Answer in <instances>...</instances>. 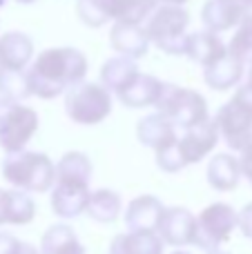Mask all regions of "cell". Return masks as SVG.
Instances as JSON below:
<instances>
[{
	"label": "cell",
	"instance_id": "cell-1",
	"mask_svg": "<svg viewBox=\"0 0 252 254\" xmlns=\"http://www.w3.org/2000/svg\"><path fill=\"white\" fill-rule=\"evenodd\" d=\"M31 96L43 101L65 94L87 76V58L74 47H52L38 54L31 67L25 71Z\"/></svg>",
	"mask_w": 252,
	"mask_h": 254
},
{
	"label": "cell",
	"instance_id": "cell-2",
	"mask_svg": "<svg viewBox=\"0 0 252 254\" xmlns=\"http://www.w3.org/2000/svg\"><path fill=\"white\" fill-rule=\"evenodd\" d=\"M2 179L25 192H47L56 181V165L47 154L18 149L9 152L0 163Z\"/></svg>",
	"mask_w": 252,
	"mask_h": 254
},
{
	"label": "cell",
	"instance_id": "cell-3",
	"mask_svg": "<svg viewBox=\"0 0 252 254\" xmlns=\"http://www.w3.org/2000/svg\"><path fill=\"white\" fill-rule=\"evenodd\" d=\"M190 27V13L183 4H156L145 18V34L150 45H156L168 56L186 54V38Z\"/></svg>",
	"mask_w": 252,
	"mask_h": 254
},
{
	"label": "cell",
	"instance_id": "cell-4",
	"mask_svg": "<svg viewBox=\"0 0 252 254\" xmlns=\"http://www.w3.org/2000/svg\"><path fill=\"white\" fill-rule=\"evenodd\" d=\"M112 92L101 83H76L65 92V112L78 125H98L112 114Z\"/></svg>",
	"mask_w": 252,
	"mask_h": 254
},
{
	"label": "cell",
	"instance_id": "cell-5",
	"mask_svg": "<svg viewBox=\"0 0 252 254\" xmlns=\"http://www.w3.org/2000/svg\"><path fill=\"white\" fill-rule=\"evenodd\" d=\"M156 112L170 119L177 129H188L208 119V103L199 92L188 87H179L172 83H163L161 94L154 103Z\"/></svg>",
	"mask_w": 252,
	"mask_h": 254
},
{
	"label": "cell",
	"instance_id": "cell-6",
	"mask_svg": "<svg viewBox=\"0 0 252 254\" xmlns=\"http://www.w3.org/2000/svg\"><path fill=\"white\" fill-rule=\"evenodd\" d=\"M38 127L40 119L31 107L0 98V147L7 154L25 149Z\"/></svg>",
	"mask_w": 252,
	"mask_h": 254
},
{
	"label": "cell",
	"instance_id": "cell-7",
	"mask_svg": "<svg viewBox=\"0 0 252 254\" xmlns=\"http://www.w3.org/2000/svg\"><path fill=\"white\" fill-rule=\"evenodd\" d=\"M237 212L228 203H212L208 205L196 219L194 246L201 250H217L221 243L230 241L237 228Z\"/></svg>",
	"mask_w": 252,
	"mask_h": 254
},
{
	"label": "cell",
	"instance_id": "cell-8",
	"mask_svg": "<svg viewBox=\"0 0 252 254\" xmlns=\"http://www.w3.org/2000/svg\"><path fill=\"white\" fill-rule=\"evenodd\" d=\"M214 123L226 145L235 152H241L252 143V114L237 101H228L226 105L219 107Z\"/></svg>",
	"mask_w": 252,
	"mask_h": 254
},
{
	"label": "cell",
	"instance_id": "cell-9",
	"mask_svg": "<svg viewBox=\"0 0 252 254\" xmlns=\"http://www.w3.org/2000/svg\"><path fill=\"white\" fill-rule=\"evenodd\" d=\"M217 143H219V127L214 121L205 119L199 125H192L188 129H183V136L177 138V149L188 167L203 161L217 147Z\"/></svg>",
	"mask_w": 252,
	"mask_h": 254
},
{
	"label": "cell",
	"instance_id": "cell-10",
	"mask_svg": "<svg viewBox=\"0 0 252 254\" xmlns=\"http://www.w3.org/2000/svg\"><path fill=\"white\" fill-rule=\"evenodd\" d=\"M89 201V183L76 179H56L52 185V212L61 219H76Z\"/></svg>",
	"mask_w": 252,
	"mask_h": 254
},
{
	"label": "cell",
	"instance_id": "cell-11",
	"mask_svg": "<svg viewBox=\"0 0 252 254\" xmlns=\"http://www.w3.org/2000/svg\"><path fill=\"white\" fill-rule=\"evenodd\" d=\"M194 232H196V216L186 207H165L161 214L159 228L156 234L161 237V241L165 246L183 248L194 243Z\"/></svg>",
	"mask_w": 252,
	"mask_h": 254
},
{
	"label": "cell",
	"instance_id": "cell-12",
	"mask_svg": "<svg viewBox=\"0 0 252 254\" xmlns=\"http://www.w3.org/2000/svg\"><path fill=\"white\" fill-rule=\"evenodd\" d=\"M250 13V7L244 0H205L201 9V22L205 29L221 34L237 27Z\"/></svg>",
	"mask_w": 252,
	"mask_h": 254
},
{
	"label": "cell",
	"instance_id": "cell-13",
	"mask_svg": "<svg viewBox=\"0 0 252 254\" xmlns=\"http://www.w3.org/2000/svg\"><path fill=\"white\" fill-rule=\"evenodd\" d=\"M163 203L152 194H141L132 198L125 210V225L129 232H156L161 214H163Z\"/></svg>",
	"mask_w": 252,
	"mask_h": 254
},
{
	"label": "cell",
	"instance_id": "cell-14",
	"mask_svg": "<svg viewBox=\"0 0 252 254\" xmlns=\"http://www.w3.org/2000/svg\"><path fill=\"white\" fill-rule=\"evenodd\" d=\"M110 45L121 56H129L134 61L150 52V38L145 29L143 25H134V22H114V27L110 29Z\"/></svg>",
	"mask_w": 252,
	"mask_h": 254
},
{
	"label": "cell",
	"instance_id": "cell-15",
	"mask_svg": "<svg viewBox=\"0 0 252 254\" xmlns=\"http://www.w3.org/2000/svg\"><path fill=\"white\" fill-rule=\"evenodd\" d=\"M136 138L141 145L159 152V149H165L172 143H177V125L170 119H165L163 114L154 112L150 116H143L136 123Z\"/></svg>",
	"mask_w": 252,
	"mask_h": 254
},
{
	"label": "cell",
	"instance_id": "cell-16",
	"mask_svg": "<svg viewBox=\"0 0 252 254\" xmlns=\"http://www.w3.org/2000/svg\"><path fill=\"white\" fill-rule=\"evenodd\" d=\"M34 58V40L22 31L0 36V69L22 71Z\"/></svg>",
	"mask_w": 252,
	"mask_h": 254
},
{
	"label": "cell",
	"instance_id": "cell-17",
	"mask_svg": "<svg viewBox=\"0 0 252 254\" xmlns=\"http://www.w3.org/2000/svg\"><path fill=\"white\" fill-rule=\"evenodd\" d=\"M226 54H228L226 43H223V40L219 38V34H214V31L203 29V31H192V34H188L186 54H183V56L194 61L196 65L208 67V65H212V63H217L219 58H223Z\"/></svg>",
	"mask_w": 252,
	"mask_h": 254
},
{
	"label": "cell",
	"instance_id": "cell-18",
	"mask_svg": "<svg viewBox=\"0 0 252 254\" xmlns=\"http://www.w3.org/2000/svg\"><path fill=\"white\" fill-rule=\"evenodd\" d=\"M161 87H163V80H159L152 74H141V71H138L116 96H119V101L123 103L125 107L141 110V107L154 105L161 94Z\"/></svg>",
	"mask_w": 252,
	"mask_h": 254
},
{
	"label": "cell",
	"instance_id": "cell-19",
	"mask_svg": "<svg viewBox=\"0 0 252 254\" xmlns=\"http://www.w3.org/2000/svg\"><path fill=\"white\" fill-rule=\"evenodd\" d=\"M241 76H244V63H239L232 54H226L217 63L203 67V80L214 92L232 89L235 85H239Z\"/></svg>",
	"mask_w": 252,
	"mask_h": 254
},
{
	"label": "cell",
	"instance_id": "cell-20",
	"mask_svg": "<svg viewBox=\"0 0 252 254\" xmlns=\"http://www.w3.org/2000/svg\"><path fill=\"white\" fill-rule=\"evenodd\" d=\"M163 246L156 232H125L112 239L107 254H163Z\"/></svg>",
	"mask_w": 252,
	"mask_h": 254
},
{
	"label": "cell",
	"instance_id": "cell-21",
	"mask_svg": "<svg viewBox=\"0 0 252 254\" xmlns=\"http://www.w3.org/2000/svg\"><path fill=\"white\" fill-rule=\"evenodd\" d=\"M205 179L219 192L237 190L241 179L239 158H235L232 154H217V156H212V161L208 163V170H205Z\"/></svg>",
	"mask_w": 252,
	"mask_h": 254
},
{
	"label": "cell",
	"instance_id": "cell-22",
	"mask_svg": "<svg viewBox=\"0 0 252 254\" xmlns=\"http://www.w3.org/2000/svg\"><path fill=\"white\" fill-rule=\"evenodd\" d=\"M40 254H85V248L69 225L56 223L45 230L40 239Z\"/></svg>",
	"mask_w": 252,
	"mask_h": 254
},
{
	"label": "cell",
	"instance_id": "cell-23",
	"mask_svg": "<svg viewBox=\"0 0 252 254\" xmlns=\"http://www.w3.org/2000/svg\"><path fill=\"white\" fill-rule=\"evenodd\" d=\"M138 74V65L134 58L129 56H114L107 58L101 67V85L105 89H110L112 94H119L134 76Z\"/></svg>",
	"mask_w": 252,
	"mask_h": 254
},
{
	"label": "cell",
	"instance_id": "cell-24",
	"mask_svg": "<svg viewBox=\"0 0 252 254\" xmlns=\"http://www.w3.org/2000/svg\"><path fill=\"white\" fill-rule=\"evenodd\" d=\"M101 4L112 22H134V25H143L156 7L154 0H101Z\"/></svg>",
	"mask_w": 252,
	"mask_h": 254
},
{
	"label": "cell",
	"instance_id": "cell-25",
	"mask_svg": "<svg viewBox=\"0 0 252 254\" xmlns=\"http://www.w3.org/2000/svg\"><path fill=\"white\" fill-rule=\"evenodd\" d=\"M121 205L123 201L114 190H96V192H89L85 214L96 223H114L121 214Z\"/></svg>",
	"mask_w": 252,
	"mask_h": 254
},
{
	"label": "cell",
	"instance_id": "cell-26",
	"mask_svg": "<svg viewBox=\"0 0 252 254\" xmlns=\"http://www.w3.org/2000/svg\"><path fill=\"white\" fill-rule=\"evenodd\" d=\"M36 216V203L25 190H7V223L27 225Z\"/></svg>",
	"mask_w": 252,
	"mask_h": 254
},
{
	"label": "cell",
	"instance_id": "cell-27",
	"mask_svg": "<svg viewBox=\"0 0 252 254\" xmlns=\"http://www.w3.org/2000/svg\"><path fill=\"white\" fill-rule=\"evenodd\" d=\"M228 54L237 58L239 63L252 67V13L244 18L237 25V31L232 36V40L228 43Z\"/></svg>",
	"mask_w": 252,
	"mask_h": 254
},
{
	"label": "cell",
	"instance_id": "cell-28",
	"mask_svg": "<svg viewBox=\"0 0 252 254\" xmlns=\"http://www.w3.org/2000/svg\"><path fill=\"white\" fill-rule=\"evenodd\" d=\"M31 96L29 83H27V74L22 71H11V69H0V98L7 101H25Z\"/></svg>",
	"mask_w": 252,
	"mask_h": 254
},
{
	"label": "cell",
	"instance_id": "cell-29",
	"mask_svg": "<svg viewBox=\"0 0 252 254\" xmlns=\"http://www.w3.org/2000/svg\"><path fill=\"white\" fill-rule=\"evenodd\" d=\"M76 13H78L80 20L87 27H92V29H98V27L110 22L101 0H76Z\"/></svg>",
	"mask_w": 252,
	"mask_h": 254
},
{
	"label": "cell",
	"instance_id": "cell-30",
	"mask_svg": "<svg viewBox=\"0 0 252 254\" xmlns=\"http://www.w3.org/2000/svg\"><path fill=\"white\" fill-rule=\"evenodd\" d=\"M156 165H159L165 174H177V172H181L183 167H186V163H183L181 154H179V149H177V143H172L170 147L156 152Z\"/></svg>",
	"mask_w": 252,
	"mask_h": 254
},
{
	"label": "cell",
	"instance_id": "cell-31",
	"mask_svg": "<svg viewBox=\"0 0 252 254\" xmlns=\"http://www.w3.org/2000/svg\"><path fill=\"white\" fill-rule=\"evenodd\" d=\"M38 248H34L31 243L20 241L18 237L9 232H0V254H36Z\"/></svg>",
	"mask_w": 252,
	"mask_h": 254
},
{
	"label": "cell",
	"instance_id": "cell-32",
	"mask_svg": "<svg viewBox=\"0 0 252 254\" xmlns=\"http://www.w3.org/2000/svg\"><path fill=\"white\" fill-rule=\"evenodd\" d=\"M237 216H239L237 219V228L241 230V234L246 239H252V201L241 212H237Z\"/></svg>",
	"mask_w": 252,
	"mask_h": 254
},
{
	"label": "cell",
	"instance_id": "cell-33",
	"mask_svg": "<svg viewBox=\"0 0 252 254\" xmlns=\"http://www.w3.org/2000/svg\"><path fill=\"white\" fill-rule=\"evenodd\" d=\"M232 101H237L241 107H246V110L252 114V80H248L246 85H241V87L237 89V94H235Z\"/></svg>",
	"mask_w": 252,
	"mask_h": 254
},
{
	"label": "cell",
	"instance_id": "cell-34",
	"mask_svg": "<svg viewBox=\"0 0 252 254\" xmlns=\"http://www.w3.org/2000/svg\"><path fill=\"white\" fill-rule=\"evenodd\" d=\"M239 167H241V174L248 179V183L252 185V143L248 147L241 149V158H239Z\"/></svg>",
	"mask_w": 252,
	"mask_h": 254
},
{
	"label": "cell",
	"instance_id": "cell-35",
	"mask_svg": "<svg viewBox=\"0 0 252 254\" xmlns=\"http://www.w3.org/2000/svg\"><path fill=\"white\" fill-rule=\"evenodd\" d=\"M7 223V190L0 188V225Z\"/></svg>",
	"mask_w": 252,
	"mask_h": 254
},
{
	"label": "cell",
	"instance_id": "cell-36",
	"mask_svg": "<svg viewBox=\"0 0 252 254\" xmlns=\"http://www.w3.org/2000/svg\"><path fill=\"white\" fill-rule=\"evenodd\" d=\"M156 4H186L188 0H154Z\"/></svg>",
	"mask_w": 252,
	"mask_h": 254
},
{
	"label": "cell",
	"instance_id": "cell-37",
	"mask_svg": "<svg viewBox=\"0 0 252 254\" xmlns=\"http://www.w3.org/2000/svg\"><path fill=\"white\" fill-rule=\"evenodd\" d=\"M205 254H228V252H221V250L217 248V250H205Z\"/></svg>",
	"mask_w": 252,
	"mask_h": 254
},
{
	"label": "cell",
	"instance_id": "cell-38",
	"mask_svg": "<svg viewBox=\"0 0 252 254\" xmlns=\"http://www.w3.org/2000/svg\"><path fill=\"white\" fill-rule=\"evenodd\" d=\"M16 2H20V4H31V2H36V0H16Z\"/></svg>",
	"mask_w": 252,
	"mask_h": 254
},
{
	"label": "cell",
	"instance_id": "cell-39",
	"mask_svg": "<svg viewBox=\"0 0 252 254\" xmlns=\"http://www.w3.org/2000/svg\"><path fill=\"white\" fill-rule=\"evenodd\" d=\"M172 254H190V252H183V250H177V252H172Z\"/></svg>",
	"mask_w": 252,
	"mask_h": 254
},
{
	"label": "cell",
	"instance_id": "cell-40",
	"mask_svg": "<svg viewBox=\"0 0 252 254\" xmlns=\"http://www.w3.org/2000/svg\"><path fill=\"white\" fill-rule=\"evenodd\" d=\"M244 2H246V4H248V7H250V9H252V0H244Z\"/></svg>",
	"mask_w": 252,
	"mask_h": 254
},
{
	"label": "cell",
	"instance_id": "cell-41",
	"mask_svg": "<svg viewBox=\"0 0 252 254\" xmlns=\"http://www.w3.org/2000/svg\"><path fill=\"white\" fill-rule=\"evenodd\" d=\"M248 80H252V67H250V76H248Z\"/></svg>",
	"mask_w": 252,
	"mask_h": 254
},
{
	"label": "cell",
	"instance_id": "cell-42",
	"mask_svg": "<svg viewBox=\"0 0 252 254\" xmlns=\"http://www.w3.org/2000/svg\"><path fill=\"white\" fill-rule=\"evenodd\" d=\"M36 254H40V252H36Z\"/></svg>",
	"mask_w": 252,
	"mask_h": 254
}]
</instances>
